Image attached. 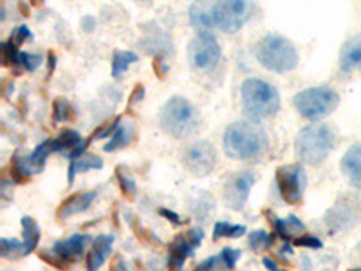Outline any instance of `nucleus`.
<instances>
[{
  "instance_id": "obj_26",
  "label": "nucleus",
  "mask_w": 361,
  "mask_h": 271,
  "mask_svg": "<svg viewBox=\"0 0 361 271\" xmlns=\"http://www.w3.org/2000/svg\"><path fill=\"white\" fill-rule=\"evenodd\" d=\"M135 138V124L134 121H121L118 127V131L112 134L111 140L105 143L103 150L105 152H116V150H121V148H127L128 145L134 141Z\"/></svg>"
},
{
  "instance_id": "obj_11",
  "label": "nucleus",
  "mask_w": 361,
  "mask_h": 271,
  "mask_svg": "<svg viewBox=\"0 0 361 271\" xmlns=\"http://www.w3.org/2000/svg\"><path fill=\"white\" fill-rule=\"evenodd\" d=\"M361 219V208L354 199L340 198L334 206L327 210L324 222L331 234H340V231L350 230L353 226L357 224Z\"/></svg>"
},
{
  "instance_id": "obj_34",
  "label": "nucleus",
  "mask_w": 361,
  "mask_h": 271,
  "mask_svg": "<svg viewBox=\"0 0 361 271\" xmlns=\"http://www.w3.org/2000/svg\"><path fill=\"white\" fill-rule=\"evenodd\" d=\"M293 244L300 248H309V250H322L324 248L322 239L316 237V235H300V237L293 239Z\"/></svg>"
},
{
  "instance_id": "obj_32",
  "label": "nucleus",
  "mask_w": 361,
  "mask_h": 271,
  "mask_svg": "<svg viewBox=\"0 0 361 271\" xmlns=\"http://www.w3.org/2000/svg\"><path fill=\"white\" fill-rule=\"evenodd\" d=\"M276 235H269L266 230H255L251 231L250 237H247V244H250L251 250H262V248H269L273 244V239Z\"/></svg>"
},
{
  "instance_id": "obj_1",
  "label": "nucleus",
  "mask_w": 361,
  "mask_h": 271,
  "mask_svg": "<svg viewBox=\"0 0 361 271\" xmlns=\"http://www.w3.org/2000/svg\"><path fill=\"white\" fill-rule=\"evenodd\" d=\"M226 156L235 161H255L267 152L269 140L255 121H235L228 125L222 138Z\"/></svg>"
},
{
  "instance_id": "obj_41",
  "label": "nucleus",
  "mask_w": 361,
  "mask_h": 271,
  "mask_svg": "<svg viewBox=\"0 0 361 271\" xmlns=\"http://www.w3.org/2000/svg\"><path fill=\"white\" fill-rule=\"evenodd\" d=\"M262 263H264V266H266L267 271H280L279 264H276L273 259H269V257H264Z\"/></svg>"
},
{
  "instance_id": "obj_9",
  "label": "nucleus",
  "mask_w": 361,
  "mask_h": 271,
  "mask_svg": "<svg viewBox=\"0 0 361 271\" xmlns=\"http://www.w3.org/2000/svg\"><path fill=\"white\" fill-rule=\"evenodd\" d=\"M54 140H44L35 147V150L29 156H17L13 157L11 163V177L13 183H25L31 176L44 172L47 157L54 154Z\"/></svg>"
},
{
  "instance_id": "obj_18",
  "label": "nucleus",
  "mask_w": 361,
  "mask_h": 271,
  "mask_svg": "<svg viewBox=\"0 0 361 271\" xmlns=\"http://www.w3.org/2000/svg\"><path fill=\"white\" fill-rule=\"evenodd\" d=\"M87 145H89V141H83L80 132L73 131V128L62 131L54 138V150L62 154V156L69 157V159H76V157L83 156L87 150Z\"/></svg>"
},
{
  "instance_id": "obj_21",
  "label": "nucleus",
  "mask_w": 361,
  "mask_h": 271,
  "mask_svg": "<svg viewBox=\"0 0 361 271\" xmlns=\"http://www.w3.org/2000/svg\"><path fill=\"white\" fill-rule=\"evenodd\" d=\"M341 174L345 179L349 181V185L354 188H361V143L353 145V147L343 154L340 163Z\"/></svg>"
},
{
  "instance_id": "obj_42",
  "label": "nucleus",
  "mask_w": 361,
  "mask_h": 271,
  "mask_svg": "<svg viewBox=\"0 0 361 271\" xmlns=\"http://www.w3.org/2000/svg\"><path fill=\"white\" fill-rule=\"evenodd\" d=\"M112 271H128L127 264H125V260L121 259V257H118V259L114 260V264H112Z\"/></svg>"
},
{
  "instance_id": "obj_39",
  "label": "nucleus",
  "mask_w": 361,
  "mask_h": 271,
  "mask_svg": "<svg viewBox=\"0 0 361 271\" xmlns=\"http://www.w3.org/2000/svg\"><path fill=\"white\" fill-rule=\"evenodd\" d=\"M82 29L85 33H94L96 29V20L92 17H83L82 18Z\"/></svg>"
},
{
  "instance_id": "obj_38",
  "label": "nucleus",
  "mask_w": 361,
  "mask_h": 271,
  "mask_svg": "<svg viewBox=\"0 0 361 271\" xmlns=\"http://www.w3.org/2000/svg\"><path fill=\"white\" fill-rule=\"evenodd\" d=\"M157 214H159L161 217L166 219L169 222H172V224H176V226L183 224V219H180V215L176 214V212H172L170 208H159L157 210Z\"/></svg>"
},
{
  "instance_id": "obj_20",
  "label": "nucleus",
  "mask_w": 361,
  "mask_h": 271,
  "mask_svg": "<svg viewBox=\"0 0 361 271\" xmlns=\"http://www.w3.org/2000/svg\"><path fill=\"white\" fill-rule=\"evenodd\" d=\"M212 6H214V2H209V0H195L190 6V24L197 33H209L215 28Z\"/></svg>"
},
{
  "instance_id": "obj_2",
  "label": "nucleus",
  "mask_w": 361,
  "mask_h": 271,
  "mask_svg": "<svg viewBox=\"0 0 361 271\" xmlns=\"http://www.w3.org/2000/svg\"><path fill=\"white\" fill-rule=\"evenodd\" d=\"M240 103L244 116L255 124L279 114L282 105L276 87L260 78L244 80L240 85Z\"/></svg>"
},
{
  "instance_id": "obj_29",
  "label": "nucleus",
  "mask_w": 361,
  "mask_h": 271,
  "mask_svg": "<svg viewBox=\"0 0 361 271\" xmlns=\"http://www.w3.org/2000/svg\"><path fill=\"white\" fill-rule=\"evenodd\" d=\"M0 257L8 260H18L27 257L25 255V244L24 241H17V239H0Z\"/></svg>"
},
{
  "instance_id": "obj_16",
  "label": "nucleus",
  "mask_w": 361,
  "mask_h": 271,
  "mask_svg": "<svg viewBox=\"0 0 361 271\" xmlns=\"http://www.w3.org/2000/svg\"><path fill=\"white\" fill-rule=\"evenodd\" d=\"M89 243H90L89 235L74 234V235H71V237L62 239V241H56L51 250L56 253L58 259L62 260L63 266L67 267L71 263H76V260L82 257L83 251H85L87 244Z\"/></svg>"
},
{
  "instance_id": "obj_25",
  "label": "nucleus",
  "mask_w": 361,
  "mask_h": 271,
  "mask_svg": "<svg viewBox=\"0 0 361 271\" xmlns=\"http://www.w3.org/2000/svg\"><path fill=\"white\" fill-rule=\"evenodd\" d=\"M102 169H103L102 157L96 156V154L92 152H85L83 156L76 157V159H71L69 170H67V183H69L71 186L78 174H85V172H90V170H102Z\"/></svg>"
},
{
  "instance_id": "obj_7",
  "label": "nucleus",
  "mask_w": 361,
  "mask_h": 271,
  "mask_svg": "<svg viewBox=\"0 0 361 271\" xmlns=\"http://www.w3.org/2000/svg\"><path fill=\"white\" fill-rule=\"evenodd\" d=\"M212 13L215 28L222 33L233 35L253 17L255 0H214Z\"/></svg>"
},
{
  "instance_id": "obj_30",
  "label": "nucleus",
  "mask_w": 361,
  "mask_h": 271,
  "mask_svg": "<svg viewBox=\"0 0 361 271\" xmlns=\"http://www.w3.org/2000/svg\"><path fill=\"white\" fill-rule=\"evenodd\" d=\"M246 235V226L231 224L226 221H217L214 226V239H238Z\"/></svg>"
},
{
  "instance_id": "obj_24",
  "label": "nucleus",
  "mask_w": 361,
  "mask_h": 271,
  "mask_svg": "<svg viewBox=\"0 0 361 271\" xmlns=\"http://www.w3.org/2000/svg\"><path fill=\"white\" fill-rule=\"evenodd\" d=\"M340 69L343 73H354L361 69V33L345 42L340 51Z\"/></svg>"
},
{
  "instance_id": "obj_15",
  "label": "nucleus",
  "mask_w": 361,
  "mask_h": 271,
  "mask_svg": "<svg viewBox=\"0 0 361 271\" xmlns=\"http://www.w3.org/2000/svg\"><path fill=\"white\" fill-rule=\"evenodd\" d=\"M2 62H4V66L22 67L24 71L35 73V71L44 64V56L38 53L20 51L18 45H15L13 42L8 40L2 44Z\"/></svg>"
},
{
  "instance_id": "obj_3",
  "label": "nucleus",
  "mask_w": 361,
  "mask_h": 271,
  "mask_svg": "<svg viewBox=\"0 0 361 271\" xmlns=\"http://www.w3.org/2000/svg\"><path fill=\"white\" fill-rule=\"evenodd\" d=\"M255 58L259 60L264 69L280 74L295 71L300 62L295 44L275 33L266 35L255 45Z\"/></svg>"
},
{
  "instance_id": "obj_10",
  "label": "nucleus",
  "mask_w": 361,
  "mask_h": 271,
  "mask_svg": "<svg viewBox=\"0 0 361 271\" xmlns=\"http://www.w3.org/2000/svg\"><path fill=\"white\" fill-rule=\"evenodd\" d=\"M222 49L217 37L209 33H197L188 45V62L193 69L212 71L221 62Z\"/></svg>"
},
{
  "instance_id": "obj_8",
  "label": "nucleus",
  "mask_w": 361,
  "mask_h": 271,
  "mask_svg": "<svg viewBox=\"0 0 361 271\" xmlns=\"http://www.w3.org/2000/svg\"><path fill=\"white\" fill-rule=\"evenodd\" d=\"M275 181L283 203L293 206L302 205L305 188H307V172H305L304 164H282L276 170Z\"/></svg>"
},
{
  "instance_id": "obj_28",
  "label": "nucleus",
  "mask_w": 361,
  "mask_h": 271,
  "mask_svg": "<svg viewBox=\"0 0 361 271\" xmlns=\"http://www.w3.org/2000/svg\"><path fill=\"white\" fill-rule=\"evenodd\" d=\"M140 60V56L134 53V51H123V49H116L112 53V69L111 74L112 78H119V76H123L127 73L128 67L132 64H135Z\"/></svg>"
},
{
  "instance_id": "obj_37",
  "label": "nucleus",
  "mask_w": 361,
  "mask_h": 271,
  "mask_svg": "<svg viewBox=\"0 0 361 271\" xmlns=\"http://www.w3.org/2000/svg\"><path fill=\"white\" fill-rule=\"evenodd\" d=\"M286 222H288V228L289 231H291L293 237H295V235H302L305 231V224L300 221L296 215H289V217L286 219Z\"/></svg>"
},
{
  "instance_id": "obj_40",
  "label": "nucleus",
  "mask_w": 361,
  "mask_h": 271,
  "mask_svg": "<svg viewBox=\"0 0 361 271\" xmlns=\"http://www.w3.org/2000/svg\"><path fill=\"white\" fill-rule=\"evenodd\" d=\"M143 98H145L143 85H137V87H135V90H134V96H132V98H130V105H134V103L141 102V100H143Z\"/></svg>"
},
{
  "instance_id": "obj_33",
  "label": "nucleus",
  "mask_w": 361,
  "mask_h": 271,
  "mask_svg": "<svg viewBox=\"0 0 361 271\" xmlns=\"http://www.w3.org/2000/svg\"><path fill=\"white\" fill-rule=\"evenodd\" d=\"M71 112H73V107H71V103L67 102L66 98L54 100V107H53L54 124H63V121H69Z\"/></svg>"
},
{
  "instance_id": "obj_46",
  "label": "nucleus",
  "mask_w": 361,
  "mask_h": 271,
  "mask_svg": "<svg viewBox=\"0 0 361 271\" xmlns=\"http://www.w3.org/2000/svg\"><path fill=\"white\" fill-rule=\"evenodd\" d=\"M350 271H361V270H350Z\"/></svg>"
},
{
  "instance_id": "obj_35",
  "label": "nucleus",
  "mask_w": 361,
  "mask_h": 271,
  "mask_svg": "<svg viewBox=\"0 0 361 271\" xmlns=\"http://www.w3.org/2000/svg\"><path fill=\"white\" fill-rule=\"evenodd\" d=\"M271 224H273V230H275L276 237H280L283 243H291V239H295L291 235L288 228V222L286 219H280V217H271Z\"/></svg>"
},
{
  "instance_id": "obj_6",
  "label": "nucleus",
  "mask_w": 361,
  "mask_h": 271,
  "mask_svg": "<svg viewBox=\"0 0 361 271\" xmlns=\"http://www.w3.org/2000/svg\"><path fill=\"white\" fill-rule=\"evenodd\" d=\"M293 105L302 118L309 121H320L336 111L340 105V95L329 87H309L296 92Z\"/></svg>"
},
{
  "instance_id": "obj_19",
  "label": "nucleus",
  "mask_w": 361,
  "mask_h": 271,
  "mask_svg": "<svg viewBox=\"0 0 361 271\" xmlns=\"http://www.w3.org/2000/svg\"><path fill=\"white\" fill-rule=\"evenodd\" d=\"M96 195H98L96 190L74 193V195H71L69 199H66V201L60 205V208H58L56 212V217L60 219V221H67V219L74 217V215L83 214V212H87V210L90 208V205L94 203Z\"/></svg>"
},
{
  "instance_id": "obj_22",
  "label": "nucleus",
  "mask_w": 361,
  "mask_h": 271,
  "mask_svg": "<svg viewBox=\"0 0 361 271\" xmlns=\"http://www.w3.org/2000/svg\"><path fill=\"white\" fill-rule=\"evenodd\" d=\"M114 246V237L112 235H99L90 244V251L87 255V271H99L102 266L107 263Z\"/></svg>"
},
{
  "instance_id": "obj_4",
  "label": "nucleus",
  "mask_w": 361,
  "mask_h": 271,
  "mask_svg": "<svg viewBox=\"0 0 361 271\" xmlns=\"http://www.w3.org/2000/svg\"><path fill=\"white\" fill-rule=\"evenodd\" d=\"M336 145V134L329 125L311 124L298 132L295 141L296 156L305 164H320Z\"/></svg>"
},
{
  "instance_id": "obj_14",
  "label": "nucleus",
  "mask_w": 361,
  "mask_h": 271,
  "mask_svg": "<svg viewBox=\"0 0 361 271\" xmlns=\"http://www.w3.org/2000/svg\"><path fill=\"white\" fill-rule=\"evenodd\" d=\"M202 239H204V231L201 228H192L186 234L176 235L169 246L170 271H183L186 260L201 246Z\"/></svg>"
},
{
  "instance_id": "obj_17",
  "label": "nucleus",
  "mask_w": 361,
  "mask_h": 271,
  "mask_svg": "<svg viewBox=\"0 0 361 271\" xmlns=\"http://www.w3.org/2000/svg\"><path fill=\"white\" fill-rule=\"evenodd\" d=\"M141 45L145 47L148 54H152L156 60H164L166 54H170L173 51V44L170 40V35L164 33L163 29L157 28V25L150 24L145 28V38L141 42Z\"/></svg>"
},
{
  "instance_id": "obj_47",
  "label": "nucleus",
  "mask_w": 361,
  "mask_h": 271,
  "mask_svg": "<svg viewBox=\"0 0 361 271\" xmlns=\"http://www.w3.org/2000/svg\"><path fill=\"white\" fill-rule=\"evenodd\" d=\"M143 2H148V0H143Z\"/></svg>"
},
{
  "instance_id": "obj_45",
  "label": "nucleus",
  "mask_w": 361,
  "mask_h": 271,
  "mask_svg": "<svg viewBox=\"0 0 361 271\" xmlns=\"http://www.w3.org/2000/svg\"><path fill=\"white\" fill-rule=\"evenodd\" d=\"M357 250H360V257H361V244H360V246H357Z\"/></svg>"
},
{
  "instance_id": "obj_13",
  "label": "nucleus",
  "mask_w": 361,
  "mask_h": 271,
  "mask_svg": "<svg viewBox=\"0 0 361 271\" xmlns=\"http://www.w3.org/2000/svg\"><path fill=\"white\" fill-rule=\"evenodd\" d=\"M183 163L186 170L192 172L193 176L204 177L214 172L217 164V152L215 147L209 141H195L190 147L185 148L183 154Z\"/></svg>"
},
{
  "instance_id": "obj_12",
  "label": "nucleus",
  "mask_w": 361,
  "mask_h": 271,
  "mask_svg": "<svg viewBox=\"0 0 361 271\" xmlns=\"http://www.w3.org/2000/svg\"><path fill=\"white\" fill-rule=\"evenodd\" d=\"M255 183H257V174L253 170H240L231 176H228L224 183V201L235 212L246 206L250 193L253 190Z\"/></svg>"
},
{
  "instance_id": "obj_27",
  "label": "nucleus",
  "mask_w": 361,
  "mask_h": 271,
  "mask_svg": "<svg viewBox=\"0 0 361 271\" xmlns=\"http://www.w3.org/2000/svg\"><path fill=\"white\" fill-rule=\"evenodd\" d=\"M22 241L25 244V255H31L35 250L38 248V243H40L42 231L38 222L35 221L33 217H29V215H24L22 217Z\"/></svg>"
},
{
  "instance_id": "obj_43",
  "label": "nucleus",
  "mask_w": 361,
  "mask_h": 271,
  "mask_svg": "<svg viewBox=\"0 0 361 271\" xmlns=\"http://www.w3.org/2000/svg\"><path fill=\"white\" fill-rule=\"evenodd\" d=\"M54 66H56V58H54L53 53H49V76H51V74H53Z\"/></svg>"
},
{
  "instance_id": "obj_5",
  "label": "nucleus",
  "mask_w": 361,
  "mask_h": 271,
  "mask_svg": "<svg viewBox=\"0 0 361 271\" xmlns=\"http://www.w3.org/2000/svg\"><path fill=\"white\" fill-rule=\"evenodd\" d=\"M159 127L172 138H186L199 128V112L183 96H172L159 111Z\"/></svg>"
},
{
  "instance_id": "obj_31",
  "label": "nucleus",
  "mask_w": 361,
  "mask_h": 271,
  "mask_svg": "<svg viewBox=\"0 0 361 271\" xmlns=\"http://www.w3.org/2000/svg\"><path fill=\"white\" fill-rule=\"evenodd\" d=\"M116 177H118L119 188H121L125 198L128 199L135 198V193H137V185H135V179L132 177V174H128L127 170L123 169H118L116 170Z\"/></svg>"
},
{
  "instance_id": "obj_44",
  "label": "nucleus",
  "mask_w": 361,
  "mask_h": 271,
  "mask_svg": "<svg viewBox=\"0 0 361 271\" xmlns=\"http://www.w3.org/2000/svg\"><path fill=\"white\" fill-rule=\"evenodd\" d=\"M31 2H33L35 6H40V4H44L45 0H31Z\"/></svg>"
},
{
  "instance_id": "obj_36",
  "label": "nucleus",
  "mask_w": 361,
  "mask_h": 271,
  "mask_svg": "<svg viewBox=\"0 0 361 271\" xmlns=\"http://www.w3.org/2000/svg\"><path fill=\"white\" fill-rule=\"evenodd\" d=\"M27 40H33V33H31V29H29L27 25H20V28L15 29L11 35V38H9V42H13V44L18 45V47H22V45H24V42H27Z\"/></svg>"
},
{
  "instance_id": "obj_23",
  "label": "nucleus",
  "mask_w": 361,
  "mask_h": 271,
  "mask_svg": "<svg viewBox=\"0 0 361 271\" xmlns=\"http://www.w3.org/2000/svg\"><path fill=\"white\" fill-rule=\"evenodd\" d=\"M240 259V251L233 248H224L219 255L208 257L204 263H201L195 271H231L237 266Z\"/></svg>"
}]
</instances>
